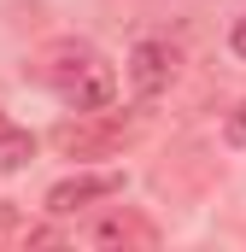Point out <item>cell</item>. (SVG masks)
Masks as SVG:
<instances>
[{"mask_svg": "<svg viewBox=\"0 0 246 252\" xmlns=\"http://www.w3.org/2000/svg\"><path fill=\"white\" fill-rule=\"evenodd\" d=\"M30 76L64 100L70 112H100V106H112L118 100V70L112 59L94 47V41H82V35H59V41H47L35 64H30Z\"/></svg>", "mask_w": 246, "mask_h": 252, "instance_id": "1", "label": "cell"}, {"mask_svg": "<svg viewBox=\"0 0 246 252\" xmlns=\"http://www.w3.org/2000/svg\"><path fill=\"white\" fill-rule=\"evenodd\" d=\"M229 47H235V59H246V12L235 18V30H229Z\"/></svg>", "mask_w": 246, "mask_h": 252, "instance_id": "8", "label": "cell"}, {"mask_svg": "<svg viewBox=\"0 0 246 252\" xmlns=\"http://www.w3.org/2000/svg\"><path fill=\"white\" fill-rule=\"evenodd\" d=\"M170 76H176V47L170 41H158V35L135 41V53H129V88L141 100H158L170 88Z\"/></svg>", "mask_w": 246, "mask_h": 252, "instance_id": "4", "label": "cell"}, {"mask_svg": "<svg viewBox=\"0 0 246 252\" xmlns=\"http://www.w3.org/2000/svg\"><path fill=\"white\" fill-rule=\"evenodd\" d=\"M135 141V118H123L112 106H100V112H76V118H64L53 129V147H59L64 158H112Z\"/></svg>", "mask_w": 246, "mask_h": 252, "instance_id": "2", "label": "cell"}, {"mask_svg": "<svg viewBox=\"0 0 246 252\" xmlns=\"http://www.w3.org/2000/svg\"><path fill=\"white\" fill-rule=\"evenodd\" d=\"M30 158H35V135H30V129H12V124H0V176L24 170Z\"/></svg>", "mask_w": 246, "mask_h": 252, "instance_id": "6", "label": "cell"}, {"mask_svg": "<svg viewBox=\"0 0 246 252\" xmlns=\"http://www.w3.org/2000/svg\"><path fill=\"white\" fill-rule=\"evenodd\" d=\"M123 193V176L118 170H82V176H64L47 188V211L53 217H76V211H88L94 199H112Z\"/></svg>", "mask_w": 246, "mask_h": 252, "instance_id": "3", "label": "cell"}, {"mask_svg": "<svg viewBox=\"0 0 246 252\" xmlns=\"http://www.w3.org/2000/svg\"><path fill=\"white\" fill-rule=\"evenodd\" d=\"M0 124H6V118H0Z\"/></svg>", "mask_w": 246, "mask_h": 252, "instance_id": "9", "label": "cell"}, {"mask_svg": "<svg viewBox=\"0 0 246 252\" xmlns=\"http://www.w3.org/2000/svg\"><path fill=\"white\" fill-rule=\"evenodd\" d=\"M88 241H94V247H135V252H153V247H158V223L141 217L135 205H112V211L88 229Z\"/></svg>", "mask_w": 246, "mask_h": 252, "instance_id": "5", "label": "cell"}, {"mask_svg": "<svg viewBox=\"0 0 246 252\" xmlns=\"http://www.w3.org/2000/svg\"><path fill=\"white\" fill-rule=\"evenodd\" d=\"M229 141H241V147H246V100L229 112Z\"/></svg>", "mask_w": 246, "mask_h": 252, "instance_id": "7", "label": "cell"}]
</instances>
